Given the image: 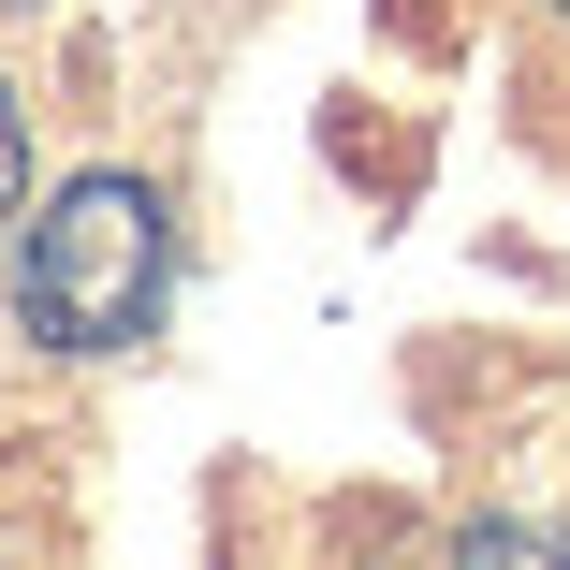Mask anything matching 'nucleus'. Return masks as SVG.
<instances>
[{
    "instance_id": "1",
    "label": "nucleus",
    "mask_w": 570,
    "mask_h": 570,
    "mask_svg": "<svg viewBox=\"0 0 570 570\" xmlns=\"http://www.w3.org/2000/svg\"><path fill=\"white\" fill-rule=\"evenodd\" d=\"M161 278H176V219L147 176H73L30 249H16V322L45 336V352H132V336L161 322Z\"/></svg>"
},
{
    "instance_id": "2",
    "label": "nucleus",
    "mask_w": 570,
    "mask_h": 570,
    "mask_svg": "<svg viewBox=\"0 0 570 570\" xmlns=\"http://www.w3.org/2000/svg\"><path fill=\"white\" fill-rule=\"evenodd\" d=\"M453 556H570V527H512L498 512V527H453Z\"/></svg>"
},
{
    "instance_id": "3",
    "label": "nucleus",
    "mask_w": 570,
    "mask_h": 570,
    "mask_svg": "<svg viewBox=\"0 0 570 570\" xmlns=\"http://www.w3.org/2000/svg\"><path fill=\"white\" fill-rule=\"evenodd\" d=\"M16 190H30V118H16V88H0V219H16Z\"/></svg>"
},
{
    "instance_id": "4",
    "label": "nucleus",
    "mask_w": 570,
    "mask_h": 570,
    "mask_svg": "<svg viewBox=\"0 0 570 570\" xmlns=\"http://www.w3.org/2000/svg\"><path fill=\"white\" fill-rule=\"evenodd\" d=\"M541 16H556V30H570V0H541Z\"/></svg>"
}]
</instances>
